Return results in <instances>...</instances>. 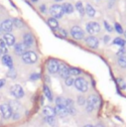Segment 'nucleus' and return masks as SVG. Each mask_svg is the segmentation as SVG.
Returning <instances> with one entry per match:
<instances>
[{
  "mask_svg": "<svg viewBox=\"0 0 126 127\" xmlns=\"http://www.w3.org/2000/svg\"><path fill=\"white\" fill-rule=\"evenodd\" d=\"M85 103H86V110L88 112H90L99 105V98L96 95H93V94L89 95Z\"/></svg>",
  "mask_w": 126,
  "mask_h": 127,
  "instance_id": "1",
  "label": "nucleus"
},
{
  "mask_svg": "<svg viewBox=\"0 0 126 127\" xmlns=\"http://www.w3.org/2000/svg\"><path fill=\"white\" fill-rule=\"evenodd\" d=\"M50 13L51 15L53 16V18H61L63 17V6L62 5H59V4H54L51 6L50 8Z\"/></svg>",
  "mask_w": 126,
  "mask_h": 127,
  "instance_id": "2",
  "label": "nucleus"
},
{
  "mask_svg": "<svg viewBox=\"0 0 126 127\" xmlns=\"http://www.w3.org/2000/svg\"><path fill=\"white\" fill-rule=\"evenodd\" d=\"M74 86L77 90H79L81 92H85L88 88L87 81L83 77H77L76 79H74Z\"/></svg>",
  "mask_w": 126,
  "mask_h": 127,
  "instance_id": "3",
  "label": "nucleus"
},
{
  "mask_svg": "<svg viewBox=\"0 0 126 127\" xmlns=\"http://www.w3.org/2000/svg\"><path fill=\"white\" fill-rule=\"evenodd\" d=\"M22 60H23V62L26 63V64H34V63L37 62L38 57H37L36 53L29 51V52H26V53L22 56Z\"/></svg>",
  "mask_w": 126,
  "mask_h": 127,
  "instance_id": "4",
  "label": "nucleus"
},
{
  "mask_svg": "<svg viewBox=\"0 0 126 127\" xmlns=\"http://www.w3.org/2000/svg\"><path fill=\"white\" fill-rule=\"evenodd\" d=\"M10 92L15 98H21V97L24 96V90H23V88L20 84L12 85L11 88H10Z\"/></svg>",
  "mask_w": 126,
  "mask_h": 127,
  "instance_id": "5",
  "label": "nucleus"
},
{
  "mask_svg": "<svg viewBox=\"0 0 126 127\" xmlns=\"http://www.w3.org/2000/svg\"><path fill=\"white\" fill-rule=\"evenodd\" d=\"M0 111H1V113H2V116L5 118V119H8V118H10L11 116H12V108L10 107V105L9 104H7V103H3V104H1L0 105Z\"/></svg>",
  "mask_w": 126,
  "mask_h": 127,
  "instance_id": "6",
  "label": "nucleus"
},
{
  "mask_svg": "<svg viewBox=\"0 0 126 127\" xmlns=\"http://www.w3.org/2000/svg\"><path fill=\"white\" fill-rule=\"evenodd\" d=\"M70 34H71V36H72L74 39H76V40H80V39H82V38L84 37V32H83V30H82L80 27H78V26H73V27L70 29Z\"/></svg>",
  "mask_w": 126,
  "mask_h": 127,
  "instance_id": "7",
  "label": "nucleus"
},
{
  "mask_svg": "<svg viewBox=\"0 0 126 127\" xmlns=\"http://www.w3.org/2000/svg\"><path fill=\"white\" fill-rule=\"evenodd\" d=\"M86 31L89 34H96L100 31V26L96 22H88L86 24Z\"/></svg>",
  "mask_w": 126,
  "mask_h": 127,
  "instance_id": "8",
  "label": "nucleus"
},
{
  "mask_svg": "<svg viewBox=\"0 0 126 127\" xmlns=\"http://www.w3.org/2000/svg\"><path fill=\"white\" fill-rule=\"evenodd\" d=\"M59 66L60 64L56 60H51L48 63V70L50 73H56L59 71Z\"/></svg>",
  "mask_w": 126,
  "mask_h": 127,
  "instance_id": "9",
  "label": "nucleus"
},
{
  "mask_svg": "<svg viewBox=\"0 0 126 127\" xmlns=\"http://www.w3.org/2000/svg\"><path fill=\"white\" fill-rule=\"evenodd\" d=\"M59 74L61 75V77L63 78H66L69 76V67H67L66 64H60L59 66Z\"/></svg>",
  "mask_w": 126,
  "mask_h": 127,
  "instance_id": "10",
  "label": "nucleus"
},
{
  "mask_svg": "<svg viewBox=\"0 0 126 127\" xmlns=\"http://www.w3.org/2000/svg\"><path fill=\"white\" fill-rule=\"evenodd\" d=\"M1 28H2L3 32H6V33L11 32L12 29H13V23H12V20H10V19H6V20H4V21L1 23Z\"/></svg>",
  "mask_w": 126,
  "mask_h": 127,
  "instance_id": "11",
  "label": "nucleus"
},
{
  "mask_svg": "<svg viewBox=\"0 0 126 127\" xmlns=\"http://www.w3.org/2000/svg\"><path fill=\"white\" fill-rule=\"evenodd\" d=\"M56 112L61 116V117H65L68 112H67V109L65 107V104H57L56 105Z\"/></svg>",
  "mask_w": 126,
  "mask_h": 127,
  "instance_id": "12",
  "label": "nucleus"
},
{
  "mask_svg": "<svg viewBox=\"0 0 126 127\" xmlns=\"http://www.w3.org/2000/svg\"><path fill=\"white\" fill-rule=\"evenodd\" d=\"M85 43L87 44L88 47H90L91 49H96L98 47V40L97 38L93 37V36H89L85 39Z\"/></svg>",
  "mask_w": 126,
  "mask_h": 127,
  "instance_id": "13",
  "label": "nucleus"
},
{
  "mask_svg": "<svg viewBox=\"0 0 126 127\" xmlns=\"http://www.w3.org/2000/svg\"><path fill=\"white\" fill-rule=\"evenodd\" d=\"M27 46L24 44V43H18V44H16V46H15V53L17 54V55H21V56H23L26 52H27Z\"/></svg>",
  "mask_w": 126,
  "mask_h": 127,
  "instance_id": "14",
  "label": "nucleus"
},
{
  "mask_svg": "<svg viewBox=\"0 0 126 127\" xmlns=\"http://www.w3.org/2000/svg\"><path fill=\"white\" fill-rule=\"evenodd\" d=\"M43 114L46 117H52V118H54L56 116L57 112H56V109L55 108H53L51 106H45L44 109H43Z\"/></svg>",
  "mask_w": 126,
  "mask_h": 127,
  "instance_id": "15",
  "label": "nucleus"
},
{
  "mask_svg": "<svg viewBox=\"0 0 126 127\" xmlns=\"http://www.w3.org/2000/svg\"><path fill=\"white\" fill-rule=\"evenodd\" d=\"M2 64L5 66L9 67V68H13V61H12V58L9 55H7V54L2 57Z\"/></svg>",
  "mask_w": 126,
  "mask_h": 127,
  "instance_id": "16",
  "label": "nucleus"
},
{
  "mask_svg": "<svg viewBox=\"0 0 126 127\" xmlns=\"http://www.w3.org/2000/svg\"><path fill=\"white\" fill-rule=\"evenodd\" d=\"M3 40L7 46H13L15 44V37L13 35H11L10 33H6L3 37Z\"/></svg>",
  "mask_w": 126,
  "mask_h": 127,
  "instance_id": "17",
  "label": "nucleus"
},
{
  "mask_svg": "<svg viewBox=\"0 0 126 127\" xmlns=\"http://www.w3.org/2000/svg\"><path fill=\"white\" fill-rule=\"evenodd\" d=\"M23 41H24V44L27 47H30L34 44V38H33L32 34H30V33H27L23 36Z\"/></svg>",
  "mask_w": 126,
  "mask_h": 127,
  "instance_id": "18",
  "label": "nucleus"
},
{
  "mask_svg": "<svg viewBox=\"0 0 126 127\" xmlns=\"http://www.w3.org/2000/svg\"><path fill=\"white\" fill-rule=\"evenodd\" d=\"M65 107L67 109L68 114H73L74 113V107H73V102L71 99H65Z\"/></svg>",
  "mask_w": 126,
  "mask_h": 127,
  "instance_id": "19",
  "label": "nucleus"
},
{
  "mask_svg": "<svg viewBox=\"0 0 126 127\" xmlns=\"http://www.w3.org/2000/svg\"><path fill=\"white\" fill-rule=\"evenodd\" d=\"M63 13H66V14H70L73 12V6L70 4V3H63Z\"/></svg>",
  "mask_w": 126,
  "mask_h": 127,
  "instance_id": "20",
  "label": "nucleus"
},
{
  "mask_svg": "<svg viewBox=\"0 0 126 127\" xmlns=\"http://www.w3.org/2000/svg\"><path fill=\"white\" fill-rule=\"evenodd\" d=\"M48 24H49V26L52 28V29H54V30H56V29H58L59 28V23H58V21H57V19L56 18H49L48 19Z\"/></svg>",
  "mask_w": 126,
  "mask_h": 127,
  "instance_id": "21",
  "label": "nucleus"
},
{
  "mask_svg": "<svg viewBox=\"0 0 126 127\" xmlns=\"http://www.w3.org/2000/svg\"><path fill=\"white\" fill-rule=\"evenodd\" d=\"M43 90H44L45 96H46L50 101H53V94H52V91H51V89L49 88V86H48V85H44Z\"/></svg>",
  "mask_w": 126,
  "mask_h": 127,
  "instance_id": "22",
  "label": "nucleus"
},
{
  "mask_svg": "<svg viewBox=\"0 0 126 127\" xmlns=\"http://www.w3.org/2000/svg\"><path fill=\"white\" fill-rule=\"evenodd\" d=\"M55 35L58 36V37H60V38H66V36H67L65 30L61 29V28H58V29L55 30Z\"/></svg>",
  "mask_w": 126,
  "mask_h": 127,
  "instance_id": "23",
  "label": "nucleus"
},
{
  "mask_svg": "<svg viewBox=\"0 0 126 127\" xmlns=\"http://www.w3.org/2000/svg\"><path fill=\"white\" fill-rule=\"evenodd\" d=\"M85 12L86 14L89 16V17H93L95 15V9L90 5V4H87L86 7H85Z\"/></svg>",
  "mask_w": 126,
  "mask_h": 127,
  "instance_id": "24",
  "label": "nucleus"
},
{
  "mask_svg": "<svg viewBox=\"0 0 126 127\" xmlns=\"http://www.w3.org/2000/svg\"><path fill=\"white\" fill-rule=\"evenodd\" d=\"M0 53L4 55H6L7 53V45L3 39H0Z\"/></svg>",
  "mask_w": 126,
  "mask_h": 127,
  "instance_id": "25",
  "label": "nucleus"
},
{
  "mask_svg": "<svg viewBox=\"0 0 126 127\" xmlns=\"http://www.w3.org/2000/svg\"><path fill=\"white\" fill-rule=\"evenodd\" d=\"M12 23H13V26H15L17 28H22L24 26V23L22 22V20H20L18 18H14L12 20Z\"/></svg>",
  "mask_w": 126,
  "mask_h": 127,
  "instance_id": "26",
  "label": "nucleus"
},
{
  "mask_svg": "<svg viewBox=\"0 0 126 127\" xmlns=\"http://www.w3.org/2000/svg\"><path fill=\"white\" fill-rule=\"evenodd\" d=\"M75 8H76V10L80 13V15H83L84 14V8H83V5H82V3L80 2V1H78V2H76V4H75Z\"/></svg>",
  "mask_w": 126,
  "mask_h": 127,
  "instance_id": "27",
  "label": "nucleus"
},
{
  "mask_svg": "<svg viewBox=\"0 0 126 127\" xmlns=\"http://www.w3.org/2000/svg\"><path fill=\"white\" fill-rule=\"evenodd\" d=\"M118 64L121 66V67H126V56H121L119 57L118 59Z\"/></svg>",
  "mask_w": 126,
  "mask_h": 127,
  "instance_id": "28",
  "label": "nucleus"
},
{
  "mask_svg": "<svg viewBox=\"0 0 126 127\" xmlns=\"http://www.w3.org/2000/svg\"><path fill=\"white\" fill-rule=\"evenodd\" d=\"M80 69L76 67H69V75H78L80 73Z\"/></svg>",
  "mask_w": 126,
  "mask_h": 127,
  "instance_id": "29",
  "label": "nucleus"
},
{
  "mask_svg": "<svg viewBox=\"0 0 126 127\" xmlns=\"http://www.w3.org/2000/svg\"><path fill=\"white\" fill-rule=\"evenodd\" d=\"M125 41L123 40V39H121V38H115V40L113 41V44H115V45H119V46H121V47H124L125 46Z\"/></svg>",
  "mask_w": 126,
  "mask_h": 127,
  "instance_id": "30",
  "label": "nucleus"
},
{
  "mask_svg": "<svg viewBox=\"0 0 126 127\" xmlns=\"http://www.w3.org/2000/svg\"><path fill=\"white\" fill-rule=\"evenodd\" d=\"M9 105H10V107L12 108V111H13V110H18V109L20 108V104H19V102H17V101H11V102L9 103Z\"/></svg>",
  "mask_w": 126,
  "mask_h": 127,
  "instance_id": "31",
  "label": "nucleus"
},
{
  "mask_svg": "<svg viewBox=\"0 0 126 127\" xmlns=\"http://www.w3.org/2000/svg\"><path fill=\"white\" fill-rule=\"evenodd\" d=\"M65 80H64V82H65V84L67 85V86H70V85H72L73 83H74V79L69 75L68 77H66V78H64Z\"/></svg>",
  "mask_w": 126,
  "mask_h": 127,
  "instance_id": "32",
  "label": "nucleus"
},
{
  "mask_svg": "<svg viewBox=\"0 0 126 127\" xmlns=\"http://www.w3.org/2000/svg\"><path fill=\"white\" fill-rule=\"evenodd\" d=\"M115 30H116L117 33H119V34H123V29H122L121 25L118 24V23H115Z\"/></svg>",
  "mask_w": 126,
  "mask_h": 127,
  "instance_id": "33",
  "label": "nucleus"
},
{
  "mask_svg": "<svg viewBox=\"0 0 126 127\" xmlns=\"http://www.w3.org/2000/svg\"><path fill=\"white\" fill-rule=\"evenodd\" d=\"M40 73H37V72H34V73H32L31 75H30V78H31V80H37L38 78H40Z\"/></svg>",
  "mask_w": 126,
  "mask_h": 127,
  "instance_id": "34",
  "label": "nucleus"
},
{
  "mask_svg": "<svg viewBox=\"0 0 126 127\" xmlns=\"http://www.w3.org/2000/svg\"><path fill=\"white\" fill-rule=\"evenodd\" d=\"M117 82H118L120 88H122V89H125V88H126V84H125V82H124L121 78H118V79H117Z\"/></svg>",
  "mask_w": 126,
  "mask_h": 127,
  "instance_id": "35",
  "label": "nucleus"
},
{
  "mask_svg": "<svg viewBox=\"0 0 126 127\" xmlns=\"http://www.w3.org/2000/svg\"><path fill=\"white\" fill-rule=\"evenodd\" d=\"M85 102H86V100H85V98H84L83 96H78V97H77V103H78L79 105H83Z\"/></svg>",
  "mask_w": 126,
  "mask_h": 127,
  "instance_id": "36",
  "label": "nucleus"
},
{
  "mask_svg": "<svg viewBox=\"0 0 126 127\" xmlns=\"http://www.w3.org/2000/svg\"><path fill=\"white\" fill-rule=\"evenodd\" d=\"M46 121L51 125V126H55L56 122H55V119L52 118V117H46Z\"/></svg>",
  "mask_w": 126,
  "mask_h": 127,
  "instance_id": "37",
  "label": "nucleus"
},
{
  "mask_svg": "<svg viewBox=\"0 0 126 127\" xmlns=\"http://www.w3.org/2000/svg\"><path fill=\"white\" fill-rule=\"evenodd\" d=\"M7 75H8V76H10L11 78H14V77L16 76V72L14 71V69H13V68H10L9 72L7 73Z\"/></svg>",
  "mask_w": 126,
  "mask_h": 127,
  "instance_id": "38",
  "label": "nucleus"
},
{
  "mask_svg": "<svg viewBox=\"0 0 126 127\" xmlns=\"http://www.w3.org/2000/svg\"><path fill=\"white\" fill-rule=\"evenodd\" d=\"M104 27H105V29H106L108 32H111V31H112V27H111L106 21H104Z\"/></svg>",
  "mask_w": 126,
  "mask_h": 127,
  "instance_id": "39",
  "label": "nucleus"
},
{
  "mask_svg": "<svg viewBox=\"0 0 126 127\" xmlns=\"http://www.w3.org/2000/svg\"><path fill=\"white\" fill-rule=\"evenodd\" d=\"M5 84V79H0V88Z\"/></svg>",
  "mask_w": 126,
  "mask_h": 127,
  "instance_id": "40",
  "label": "nucleus"
},
{
  "mask_svg": "<svg viewBox=\"0 0 126 127\" xmlns=\"http://www.w3.org/2000/svg\"><path fill=\"white\" fill-rule=\"evenodd\" d=\"M40 9H41V11H42V12H45V11H46V6H45V5H41Z\"/></svg>",
  "mask_w": 126,
  "mask_h": 127,
  "instance_id": "41",
  "label": "nucleus"
},
{
  "mask_svg": "<svg viewBox=\"0 0 126 127\" xmlns=\"http://www.w3.org/2000/svg\"><path fill=\"white\" fill-rule=\"evenodd\" d=\"M18 118H19V114L18 113H14L13 114V119L15 120V119H18Z\"/></svg>",
  "mask_w": 126,
  "mask_h": 127,
  "instance_id": "42",
  "label": "nucleus"
},
{
  "mask_svg": "<svg viewBox=\"0 0 126 127\" xmlns=\"http://www.w3.org/2000/svg\"><path fill=\"white\" fill-rule=\"evenodd\" d=\"M109 39H110V38H109V36H105V37H104V42H105V43H107V42L109 41Z\"/></svg>",
  "mask_w": 126,
  "mask_h": 127,
  "instance_id": "43",
  "label": "nucleus"
},
{
  "mask_svg": "<svg viewBox=\"0 0 126 127\" xmlns=\"http://www.w3.org/2000/svg\"><path fill=\"white\" fill-rule=\"evenodd\" d=\"M83 127H93L92 125H90V124H87V125H84Z\"/></svg>",
  "mask_w": 126,
  "mask_h": 127,
  "instance_id": "44",
  "label": "nucleus"
},
{
  "mask_svg": "<svg viewBox=\"0 0 126 127\" xmlns=\"http://www.w3.org/2000/svg\"><path fill=\"white\" fill-rule=\"evenodd\" d=\"M3 33V30H2V28H1V24H0V35Z\"/></svg>",
  "mask_w": 126,
  "mask_h": 127,
  "instance_id": "45",
  "label": "nucleus"
},
{
  "mask_svg": "<svg viewBox=\"0 0 126 127\" xmlns=\"http://www.w3.org/2000/svg\"><path fill=\"white\" fill-rule=\"evenodd\" d=\"M95 127H104V126H103V125H101V124H97Z\"/></svg>",
  "mask_w": 126,
  "mask_h": 127,
  "instance_id": "46",
  "label": "nucleus"
},
{
  "mask_svg": "<svg viewBox=\"0 0 126 127\" xmlns=\"http://www.w3.org/2000/svg\"><path fill=\"white\" fill-rule=\"evenodd\" d=\"M32 1H33V2H37L38 0H32Z\"/></svg>",
  "mask_w": 126,
  "mask_h": 127,
  "instance_id": "47",
  "label": "nucleus"
},
{
  "mask_svg": "<svg viewBox=\"0 0 126 127\" xmlns=\"http://www.w3.org/2000/svg\"><path fill=\"white\" fill-rule=\"evenodd\" d=\"M56 1H63V0H56Z\"/></svg>",
  "mask_w": 126,
  "mask_h": 127,
  "instance_id": "48",
  "label": "nucleus"
},
{
  "mask_svg": "<svg viewBox=\"0 0 126 127\" xmlns=\"http://www.w3.org/2000/svg\"><path fill=\"white\" fill-rule=\"evenodd\" d=\"M125 36H126V33H125Z\"/></svg>",
  "mask_w": 126,
  "mask_h": 127,
  "instance_id": "49",
  "label": "nucleus"
},
{
  "mask_svg": "<svg viewBox=\"0 0 126 127\" xmlns=\"http://www.w3.org/2000/svg\"><path fill=\"white\" fill-rule=\"evenodd\" d=\"M0 55H1V53H0Z\"/></svg>",
  "mask_w": 126,
  "mask_h": 127,
  "instance_id": "50",
  "label": "nucleus"
}]
</instances>
